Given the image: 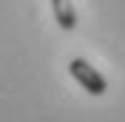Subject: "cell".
I'll list each match as a JSON object with an SVG mask.
<instances>
[{"label": "cell", "instance_id": "obj_1", "mask_svg": "<svg viewBox=\"0 0 125 122\" xmlns=\"http://www.w3.org/2000/svg\"><path fill=\"white\" fill-rule=\"evenodd\" d=\"M68 71H71V77L80 82V88H85L91 97H102V94L108 91V80H105L97 68H94L91 62L74 57V60L68 62Z\"/></svg>", "mask_w": 125, "mask_h": 122}, {"label": "cell", "instance_id": "obj_2", "mask_svg": "<svg viewBox=\"0 0 125 122\" xmlns=\"http://www.w3.org/2000/svg\"><path fill=\"white\" fill-rule=\"evenodd\" d=\"M51 9H54L57 26H60L62 31H71L77 26V11H74V3H71V0H51Z\"/></svg>", "mask_w": 125, "mask_h": 122}]
</instances>
